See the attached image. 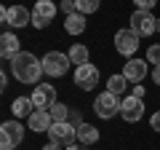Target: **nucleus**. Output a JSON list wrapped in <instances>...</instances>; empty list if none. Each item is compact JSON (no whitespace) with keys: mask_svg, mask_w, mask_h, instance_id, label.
I'll return each instance as SVG.
<instances>
[{"mask_svg":"<svg viewBox=\"0 0 160 150\" xmlns=\"http://www.w3.org/2000/svg\"><path fill=\"white\" fill-rule=\"evenodd\" d=\"M11 72L19 83H29V86H38L40 75H46L43 72V62H38V56L29 51H22L19 56L11 59Z\"/></svg>","mask_w":160,"mask_h":150,"instance_id":"f257e3e1","label":"nucleus"},{"mask_svg":"<svg viewBox=\"0 0 160 150\" xmlns=\"http://www.w3.org/2000/svg\"><path fill=\"white\" fill-rule=\"evenodd\" d=\"M43 62V72L51 75V78H62V75H67L69 64H72V59H69V54H62V51H48L46 56L40 59Z\"/></svg>","mask_w":160,"mask_h":150,"instance_id":"f03ea898","label":"nucleus"},{"mask_svg":"<svg viewBox=\"0 0 160 150\" xmlns=\"http://www.w3.org/2000/svg\"><path fill=\"white\" fill-rule=\"evenodd\" d=\"M24 139V126L19 121H6L0 126V150H13Z\"/></svg>","mask_w":160,"mask_h":150,"instance_id":"7ed1b4c3","label":"nucleus"},{"mask_svg":"<svg viewBox=\"0 0 160 150\" xmlns=\"http://www.w3.org/2000/svg\"><path fill=\"white\" fill-rule=\"evenodd\" d=\"M131 29L139 35V38H147V35L158 32V19L152 16V11H142V8H136V11L131 13Z\"/></svg>","mask_w":160,"mask_h":150,"instance_id":"20e7f679","label":"nucleus"},{"mask_svg":"<svg viewBox=\"0 0 160 150\" xmlns=\"http://www.w3.org/2000/svg\"><path fill=\"white\" fill-rule=\"evenodd\" d=\"M120 97H115L112 91H102L96 97V102H93V110H96V115L99 118H104V121H107V118H115L120 113Z\"/></svg>","mask_w":160,"mask_h":150,"instance_id":"39448f33","label":"nucleus"},{"mask_svg":"<svg viewBox=\"0 0 160 150\" xmlns=\"http://www.w3.org/2000/svg\"><path fill=\"white\" fill-rule=\"evenodd\" d=\"M0 19H3V24H8V27H27V24H32V11H27L24 6H11V8H0Z\"/></svg>","mask_w":160,"mask_h":150,"instance_id":"423d86ee","label":"nucleus"},{"mask_svg":"<svg viewBox=\"0 0 160 150\" xmlns=\"http://www.w3.org/2000/svg\"><path fill=\"white\" fill-rule=\"evenodd\" d=\"M48 137H51V142L62 145V147H69V145H75V139H78V129H75L69 121L53 123V126L48 129Z\"/></svg>","mask_w":160,"mask_h":150,"instance_id":"0eeeda50","label":"nucleus"},{"mask_svg":"<svg viewBox=\"0 0 160 150\" xmlns=\"http://www.w3.org/2000/svg\"><path fill=\"white\" fill-rule=\"evenodd\" d=\"M53 16H56V6H53L51 0H38L35 8H32V27L46 29L53 22Z\"/></svg>","mask_w":160,"mask_h":150,"instance_id":"6e6552de","label":"nucleus"},{"mask_svg":"<svg viewBox=\"0 0 160 150\" xmlns=\"http://www.w3.org/2000/svg\"><path fill=\"white\" fill-rule=\"evenodd\" d=\"M29 97H32V102H35V110H51L53 104H56V88H53L51 83H38Z\"/></svg>","mask_w":160,"mask_h":150,"instance_id":"1a4fd4ad","label":"nucleus"},{"mask_svg":"<svg viewBox=\"0 0 160 150\" xmlns=\"http://www.w3.org/2000/svg\"><path fill=\"white\" fill-rule=\"evenodd\" d=\"M115 48L123 56H133L136 48H139V35L133 29H120V32H115Z\"/></svg>","mask_w":160,"mask_h":150,"instance_id":"9d476101","label":"nucleus"},{"mask_svg":"<svg viewBox=\"0 0 160 150\" xmlns=\"http://www.w3.org/2000/svg\"><path fill=\"white\" fill-rule=\"evenodd\" d=\"M75 86H80L83 91H91L93 86H99V70L93 64H80V67H75Z\"/></svg>","mask_w":160,"mask_h":150,"instance_id":"9b49d317","label":"nucleus"},{"mask_svg":"<svg viewBox=\"0 0 160 150\" xmlns=\"http://www.w3.org/2000/svg\"><path fill=\"white\" fill-rule=\"evenodd\" d=\"M120 115H123V121H128V123L142 121V115H144V99H139V97H123Z\"/></svg>","mask_w":160,"mask_h":150,"instance_id":"f8f14e48","label":"nucleus"},{"mask_svg":"<svg viewBox=\"0 0 160 150\" xmlns=\"http://www.w3.org/2000/svg\"><path fill=\"white\" fill-rule=\"evenodd\" d=\"M22 54V40H19L13 32H6L0 38V56L3 59H13Z\"/></svg>","mask_w":160,"mask_h":150,"instance_id":"ddd939ff","label":"nucleus"},{"mask_svg":"<svg viewBox=\"0 0 160 150\" xmlns=\"http://www.w3.org/2000/svg\"><path fill=\"white\" fill-rule=\"evenodd\" d=\"M27 123H29L27 129H32L35 134H40V131H48V129L53 126V118H51L48 110H35L32 115L27 118Z\"/></svg>","mask_w":160,"mask_h":150,"instance_id":"4468645a","label":"nucleus"},{"mask_svg":"<svg viewBox=\"0 0 160 150\" xmlns=\"http://www.w3.org/2000/svg\"><path fill=\"white\" fill-rule=\"evenodd\" d=\"M123 75L131 83H142L147 78V64H144V59H128L126 67H123Z\"/></svg>","mask_w":160,"mask_h":150,"instance_id":"2eb2a0df","label":"nucleus"},{"mask_svg":"<svg viewBox=\"0 0 160 150\" xmlns=\"http://www.w3.org/2000/svg\"><path fill=\"white\" fill-rule=\"evenodd\" d=\"M11 110H13V115H16V121L19 118H29L35 113V102H32V97H16Z\"/></svg>","mask_w":160,"mask_h":150,"instance_id":"dca6fc26","label":"nucleus"},{"mask_svg":"<svg viewBox=\"0 0 160 150\" xmlns=\"http://www.w3.org/2000/svg\"><path fill=\"white\" fill-rule=\"evenodd\" d=\"M64 29H67L69 35H80V32H86V16L83 13H69L67 19H64Z\"/></svg>","mask_w":160,"mask_h":150,"instance_id":"f3484780","label":"nucleus"},{"mask_svg":"<svg viewBox=\"0 0 160 150\" xmlns=\"http://www.w3.org/2000/svg\"><path fill=\"white\" fill-rule=\"evenodd\" d=\"M128 83H131V81H128L126 75H109V81H107V91H112L115 97H120V94L126 97Z\"/></svg>","mask_w":160,"mask_h":150,"instance_id":"a211bd4d","label":"nucleus"},{"mask_svg":"<svg viewBox=\"0 0 160 150\" xmlns=\"http://www.w3.org/2000/svg\"><path fill=\"white\" fill-rule=\"evenodd\" d=\"M78 139H80V145H93L99 139V129L91 126V123H80L78 126Z\"/></svg>","mask_w":160,"mask_h":150,"instance_id":"6ab92c4d","label":"nucleus"},{"mask_svg":"<svg viewBox=\"0 0 160 150\" xmlns=\"http://www.w3.org/2000/svg\"><path fill=\"white\" fill-rule=\"evenodd\" d=\"M69 59H72L75 67H80V64H88V48L83 46V43H72V48H69Z\"/></svg>","mask_w":160,"mask_h":150,"instance_id":"aec40b11","label":"nucleus"},{"mask_svg":"<svg viewBox=\"0 0 160 150\" xmlns=\"http://www.w3.org/2000/svg\"><path fill=\"white\" fill-rule=\"evenodd\" d=\"M48 113H51L53 123H64V121L69 118V107H67V104H62V102H56L51 110H48Z\"/></svg>","mask_w":160,"mask_h":150,"instance_id":"412c9836","label":"nucleus"},{"mask_svg":"<svg viewBox=\"0 0 160 150\" xmlns=\"http://www.w3.org/2000/svg\"><path fill=\"white\" fill-rule=\"evenodd\" d=\"M78 3V11L86 16V13H96L99 6H102V0H75Z\"/></svg>","mask_w":160,"mask_h":150,"instance_id":"4be33fe9","label":"nucleus"},{"mask_svg":"<svg viewBox=\"0 0 160 150\" xmlns=\"http://www.w3.org/2000/svg\"><path fill=\"white\" fill-rule=\"evenodd\" d=\"M147 62L155 64V67L160 64V46H149V48H147Z\"/></svg>","mask_w":160,"mask_h":150,"instance_id":"5701e85b","label":"nucleus"},{"mask_svg":"<svg viewBox=\"0 0 160 150\" xmlns=\"http://www.w3.org/2000/svg\"><path fill=\"white\" fill-rule=\"evenodd\" d=\"M59 8H62L64 13H78V3H75V0H62V3H59Z\"/></svg>","mask_w":160,"mask_h":150,"instance_id":"b1692460","label":"nucleus"},{"mask_svg":"<svg viewBox=\"0 0 160 150\" xmlns=\"http://www.w3.org/2000/svg\"><path fill=\"white\" fill-rule=\"evenodd\" d=\"M136 3V8H142V11H152L155 6H158V0H133Z\"/></svg>","mask_w":160,"mask_h":150,"instance_id":"393cba45","label":"nucleus"},{"mask_svg":"<svg viewBox=\"0 0 160 150\" xmlns=\"http://www.w3.org/2000/svg\"><path fill=\"white\" fill-rule=\"evenodd\" d=\"M149 126H152L155 131L160 134V110H158V113H152V118H149Z\"/></svg>","mask_w":160,"mask_h":150,"instance_id":"a878e982","label":"nucleus"},{"mask_svg":"<svg viewBox=\"0 0 160 150\" xmlns=\"http://www.w3.org/2000/svg\"><path fill=\"white\" fill-rule=\"evenodd\" d=\"M67 121H69V123H72V126H75V129H78V126H80V123H83V121H80V115H78V113H72V110H69V118H67Z\"/></svg>","mask_w":160,"mask_h":150,"instance_id":"bb28decb","label":"nucleus"},{"mask_svg":"<svg viewBox=\"0 0 160 150\" xmlns=\"http://www.w3.org/2000/svg\"><path fill=\"white\" fill-rule=\"evenodd\" d=\"M131 97H139V99H144V86H131Z\"/></svg>","mask_w":160,"mask_h":150,"instance_id":"cd10ccee","label":"nucleus"},{"mask_svg":"<svg viewBox=\"0 0 160 150\" xmlns=\"http://www.w3.org/2000/svg\"><path fill=\"white\" fill-rule=\"evenodd\" d=\"M152 81H155V83H158V86H160V64H158V67L152 70Z\"/></svg>","mask_w":160,"mask_h":150,"instance_id":"c85d7f7f","label":"nucleus"},{"mask_svg":"<svg viewBox=\"0 0 160 150\" xmlns=\"http://www.w3.org/2000/svg\"><path fill=\"white\" fill-rule=\"evenodd\" d=\"M40 150H62V145H56V142H48L46 147H40Z\"/></svg>","mask_w":160,"mask_h":150,"instance_id":"c756f323","label":"nucleus"},{"mask_svg":"<svg viewBox=\"0 0 160 150\" xmlns=\"http://www.w3.org/2000/svg\"><path fill=\"white\" fill-rule=\"evenodd\" d=\"M64 150H88V147H80V145H69V147H64Z\"/></svg>","mask_w":160,"mask_h":150,"instance_id":"7c9ffc66","label":"nucleus"},{"mask_svg":"<svg viewBox=\"0 0 160 150\" xmlns=\"http://www.w3.org/2000/svg\"><path fill=\"white\" fill-rule=\"evenodd\" d=\"M158 32H160V16H158Z\"/></svg>","mask_w":160,"mask_h":150,"instance_id":"2f4dec72","label":"nucleus"}]
</instances>
